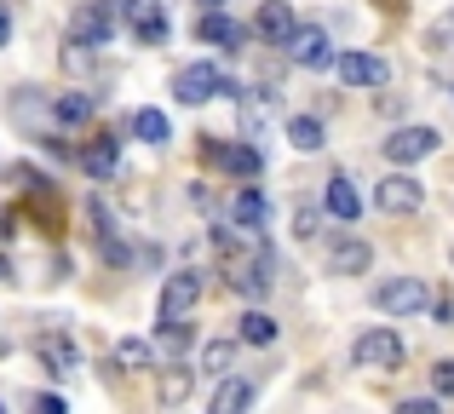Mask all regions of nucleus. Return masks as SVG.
Segmentation results:
<instances>
[{
  "instance_id": "obj_1",
  "label": "nucleus",
  "mask_w": 454,
  "mask_h": 414,
  "mask_svg": "<svg viewBox=\"0 0 454 414\" xmlns=\"http://www.w3.org/2000/svg\"><path fill=\"white\" fill-rule=\"evenodd\" d=\"M224 282H231L236 293H242L247 305H259V300H270V288H277V247L259 236L254 247H242V254H231L224 259Z\"/></svg>"
},
{
  "instance_id": "obj_2",
  "label": "nucleus",
  "mask_w": 454,
  "mask_h": 414,
  "mask_svg": "<svg viewBox=\"0 0 454 414\" xmlns=\"http://www.w3.org/2000/svg\"><path fill=\"white\" fill-rule=\"evenodd\" d=\"M242 92H247L242 81H231L219 64H207V58H196V64H184V69L173 75V98L190 104V110H201V104H213V98H231V104H236Z\"/></svg>"
},
{
  "instance_id": "obj_3",
  "label": "nucleus",
  "mask_w": 454,
  "mask_h": 414,
  "mask_svg": "<svg viewBox=\"0 0 454 414\" xmlns=\"http://www.w3.org/2000/svg\"><path fill=\"white\" fill-rule=\"evenodd\" d=\"M403 340H397V328H386V323H374V328H363V334L351 340V369H368V374H397L403 369Z\"/></svg>"
},
{
  "instance_id": "obj_4",
  "label": "nucleus",
  "mask_w": 454,
  "mask_h": 414,
  "mask_svg": "<svg viewBox=\"0 0 454 414\" xmlns=\"http://www.w3.org/2000/svg\"><path fill=\"white\" fill-rule=\"evenodd\" d=\"M282 58H288L294 69H310V75H322V69L340 64V46H333L328 23H300V29L288 35V46H282Z\"/></svg>"
},
{
  "instance_id": "obj_5",
  "label": "nucleus",
  "mask_w": 454,
  "mask_h": 414,
  "mask_svg": "<svg viewBox=\"0 0 454 414\" xmlns=\"http://www.w3.org/2000/svg\"><path fill=\"white\" fill-rule=\"evenodd\" d=\"M196 300H201V270L196 265L167 270L161 277V300H155V328L161 323H184V316L196 311Z\"/></svg>"
},
{
  "instance_id": "obj_6",
  "label": "nucleus",
  "mask_w": 454,
  "mask_h": 414,
  "mask_svg": "<svg viewBox=\"0 0 454 414\" xmlns=\"http://www.w3.org/2000/svg\"><path fill=\"white\" fill-rule=\"evenodd\" d=\"M115 12L104 6V0H87V6L69 18V52H104V46L115 41Z\"/></svg>"
},
{
  "instance_id": "obj_7",
  "label": "nucleus",
  "mask_w": 454,
  "mask_h": 414,
  "mask_svg": "<svg viewBox=\"0 0 454 414\" xmlns=\"http://www.w3.org/2000/svg\"><path fill=\"white\" fill-rule=\"evenodd\" d=\"M443 150V133L437 127H397L391 138H380V156L391 161V168H414V161H426V156H437Z\"/></svg>"
},
{
  "instance_id": "obj_8",
  "label": "nucleus",
  "mask_w": 454,
  "mask_h": 414,
  "mask_svg": "<svg viewBox=\"0 0 454 414\" xmlns=\"http://www.w3.org/2000/svg\"><path fill=\"white\" fill-rule=\"evenodd\" d=\"M374 265V242L356 230H333L328 247H322V270L328 277H363V270Z\"/></svg>"
},
{
  "instance_id": "obj_9",
  "label": "nucleus",
  "mask_w": 454,
  "mask_h": 414,
  "mask_svg": "<svg viewBox=\"0 0 454 414\" xmlns=\"http://www.w3.org/2000/svg\"><path fill=\"white\" fill-rule=\"evenodd\" d=\"M201 156L219 161V168L231 173V179H242V184H254L259 173H265V156H259V145H242V138H236V145H224L219 133H201Z\"/></svg>"
},
{
  "instance_id": "obj_10",
  "label": "nucleus",
  "mask_w": 454,
  "mask_h": 414,
  "mask_svg": "<svg viewBox=\"0 0 454 414\" xmlns=\"http://www.w3.org/2000/svg\"><path fill=\"white\" fill-rule=\"evenodd\" d=\"M426 305H432V288H426L420 277H386L374 288V311L380 316H420Z\"/></svg>"
},
{
  "instance_id": "obj_11",
  "label": "nucleus",
  "mask_w": 454,
  "mask_h": 414,
  "mask_svg": "<svg viewBox=\"0 0 454 414\" xmlns=\"http://www.w3.org/2000/svg\"><path fill=\"white\" fill-rule=\"evenodd\" d=\"M224 219H231L236 230H247V236H265L270 219H277V207H270V196L259 191V184H236L231 202H224Z\"/></svg>"
},
{
  "instance_id": "obj_12",
  "label": "nucleus",
  "mask_w": 454,
  "mask_h": 414,
  "mask_svg": "<svg viewBox=\"0 0 454 414\" xmlns=\"http://www.w3.org/2000/svg\"><path fill=\"white\" fill-rule=\"evenodd\" d=\"M374 207H380V213H420V207H426L420 173L397 168V173H386V179H374Z\"/></svg>"
},
{
  "instance_id": "obj_13",
  "label": "nucleus",
  "mask_w": 454,
  "mask_h": 414,
  "mask_svg": "<svg viewBox=\"0 0 454 414\" xmlns=\"http://www.w3.org/2000/svg\"><path fill=\"white\" fill-rule=\"evenodd\" d=\"M196 41H207V46H219V52H242L247 41H254V23H242V18H231V12H201L196 18Z\"/></svg>"
},
{
  "instance_id": "obj_14",
  "label": "nucleus",
  "mask_w": 454,
  "mask_h": 414,
  "mask_svg": "<svg viewBox=\"0 0 454 414\" xmlns=\"http://www.w3.org/2000/svg\"><path fill=\"white\" fill-rule=\"evenodd\" d=\"M333 75H340L345 87H356V92H374V87H386V81H391V64L380 52H340Z\"/></svg>"
},
{
  "instance_id": "obj_15",
  "label": "nucleus",
  "mask_w": 454,
  "mask_h": 414,
  "mask_svg": "<svg viewBox=\"0 0 454 414\" xmlns=\"http://www.w3.org/2000/svg\"><path fill=\"white\" fill-rule=\"evenodd\" d=\"M254 397H259V374H224V380H213L207 414H254Z\"/></svg>"
},
{
  "instance_id": "obj_16",
  "label": "nucleus",
  "mask_w": 454,
  "mask_h": 414,
  "mask_svg": "<svg viewBox=\"0 0 454 414\" xmlns=\"http://www.w3.org/2000/svg\"><path fill=\"white\" fill-rule=\"evenodd\" d=\"M75 161H81V173H87V179H115V173H121V138L115 133H98L92 138V145H81L75 150Z\"/></svg>"
},
{
  "instance_id": "obj_17",
  "label": "nucleus",
  "mask_w": 454,
  "mask_h": 414,
  "mask_svg": "<svg viewBox=\"0 0 454 414\" xmlns=\"http://www.w3.org/2000/svg\"><path fill=\"white\" fill-rule=\"evenodd\" d=\"M127 23H133V41L138 46H167V35H173L167 0H138V6L127 12Z\"/></svg>"
},
{
  "instance_id": "obj_18",
  "label": "nucleus",
  "mask_w": 454,
  "mask_h": 414,
  "mask_svg": "<svg viewBox=\"0 0 454 414\" xmlns=\"http://www.w3.org/2000/svg\"><path fill=\"white\" fill-rule=\"evenodd\" d=\"M300 29V18H294V0H265L254 18V41L265 46H288V35Z\"/></svg>"
},
{
  "instance_id": "obj_19",
  "label": "nucleus",
  "mask_w": 454,
  "mask_h": 414,
  "mask_svg": "<svg viewBox=\"0 0 454 414\" xmlns=\"http://www.w3.org/2000/svg\"><path fill=\"white\" fill-rule=\"evenodd\" d=\"M92 224H98V259L104 265H115V270H127L133 265V247L121 242V230H115V219H110V207L92 196Z\"/></svg>"
},
{
  "instance_id": "obj_20",
  "label": "nucleus",
  "mask_w": 454,
  "mask_h": 414,
  "mask_svg": "<svg viewBox=\"0 0 454 414\" xmlns=\"http://www.w3.org/2000/svg\"><path fill=\"white\" fill-rule=\"evenodd\" d=\"M322 213H328L333 224H356V219H363V196H356V184L345 179V173L322 184Z\"/></svg>"
},
{
  "instance_id": "obj_21",
  "label": "nucleus",
  "mask_w": 454,
  "mask_h": 414,
  "mask_svg": "<svg viewBox=\"0 0 454 414\" xmlns=\"http://www.w3.org/2000/svg\"><path fill=\"white\" fill-rule=\"evenodd\" d=\"M52 121L58 127H81V121H92V115H98V104H104V92H52Z\"/></svg>"
},
{
  "instance_id": "obj_22",
  "label": "nucleus",
  "mask_w": 454,
  "mask_h": 414,
  "mask_svg": "<svg viewBox=\"0 0 454 414\" xmlns=\"http://www.w3.org/2000/svg\"><path fill=\"white\" fill-rule=\"evenodd\" d=\"M277 334H282L277 316L259 311V305H247V311L236 316V340H242V346H259V351H265V346H277Z\"/></svg>"
},
{
  "instance_id": "obj_23",
  "label": "nucleus",
  "mask_w": 454,
  "mask_h": 414,
  "mask_svg": "<svg viewBox=\"0 0 454 414\" xmlns=\"http://www.w3.org/2000/svg\"><path fill=\"white\" fill-rule=\"evenodd\" d=\"M236 346H242V340H207V346H201V357H196V369L207 374V380L236 374Z\"/></svg>"
},
{
  "instance_id": "obj_24",
  "label": "nucleus",
  "mask_w": 454,
  "mask_h": 414,
  "mask_svg": "<svg viewBox=\"0 0 454 414\" xmlns=\"http://www.w3.org/2000/svg\"><path fill=\"white\" fill-rule=\"evenodd\" d=\"M288 145L300 150V156H317V150L328 145V127H322V115H288Z\"/></svg>"
},
{
  "instance_id": "obj_25",
  "label": "nucleus",
  "mask_w": 454,
  "mask_h": 414,
  "mask_svg": "<svg viewBox=\"0 0 454 414\" xmlns=\"http://www.w3.org/2000/svg\"><path fill=\"white\" fill-rule=\"evenodd\" d=\"M133 138H145V145H167V138H173V121H167L155 104H138V110H133Z\"/></svg>"
},
{
  "instance_id": "obj_26",
  "label": "nucleus",
  "mask_w": 454,
  "mask_h": 414,
  "mask_svg": "<svg viewBox=\"0 0 454 414\" xmlns=\"http://www.w3.org/2000/svg\"><path fill=\"white\" fill-rule=\"evenodd\" d=\"M41 363H46V369L58 374V380H64V374H75V369H81L75 346H69L64 334H46V340H41Z\"/></svg>"
},
{
  "instance_id": "obj_27",
  "label": "nucleus",
  "mask_w": 454,
  "mask_h": 414,
  "mask_svg": "<svg viewBox=\"0 0 454 414\" xmlns=\"http://www.w3.org/2000/svg\"><path fill=\"white\" fill-rule=\"evenodd\" d=\"M322 219H328L322 202H300V207H294V242H317V236H322Z\"/></svg>"
},
{
  "instance_id": "obj_28",
  "label": "nucleus",
  "mask_w": 454,
  "mask_h": 414,
  "mask_svg": "<svg viewBox=\"0 0 454 414\" xmlns=\"http://www.w3.org/2000/svg\"><path fill=\"white\" fill-rule=\"evenodd\" d=\"M190 386H196V374L173 363V369H167V380H161V403H184V397H190Z\"/></svg>"
},
{
  "instance_id": "obj_29",
  "label": "nucleus",
  "mask_w": 454,
  "mask_h": 414,
  "mask_svg": "<svg viewBox=\"0 0 454 414\" xmlns=\"http://www.w3.org/2000/svg\"><path fill=\"white\" fill-rule=\"evenodd\" d=\"M121 363H133V369L145 363V369H150V363H161V351H155V340H138V334H127V340H121Z\"/></svg>"
},
{
  "instance_id": "obj_30",
  "label": "nucleus",
  "mask_w": 454,
  "mask_h": 414,
  "mask_svg": "<svg viewBox=\"0 0 454 414\" xmlns=\"http://www.w3.org/2000/svg\"><path fill=\"white\" fill-rule=\"evenodd\" d=\"M432 392H437V397H454V357H443V363L432 369Z\"/></svg>"
},
{
  "instance_id": "obj_31",
  "label": "nucleus",
  "mask_w": 454,
  "mask_h": 414,
  "mask_svg": "<svg viewBox=\"0 0 454 414\" xmlns=\"http://www.w3.org/2000/svg\"><path fill=\"white\" fill-rule=\"evenodd\" d=\"M35 414H69V403L52 397V392H41V397H35Z\"/></svg>"
},
{
  "instance_id": "obj_32",
  "label": "nucleus",
  "mask_w": 454,
  "mask_h": 414,
  "mask_svg": "<svg viewBox=\"0 0 454 414\" xmlns=\"http://www.w3.org/2000/svg\"><path fill=\"white\" fill-rule=\"evenodd\" d=\"M397 414H437V397H409V403H397Z\"/></svg>"
},
{
  "instance_id": "obj_33",
  "label": "nucleus",
  "mask_w": 454,
  "mask_h": 414,
  "mask_svg": "<svg viewBox=\"0 0 454 414\" xmlns=\"http://www.w3.org/2000/svg\"><path fill=\"white\" fill-rule=\"evenodd\" d=\"M6 41H12V6L0 0V46H6Z\"/></svg>"
},
{
  "instance_id": "obj_34",
  "label": "nucleus",
  "mask_w": 454,
  "mask_h": 414,
  "mask_svg": "<svg viewBox=\"0 0 454 414\" xmlns=\"http://www.w3.org/2000/svg\"><path fill=\"white\" fill-rule=\"evenodd\" d=\"M104 6H110V12H115V18H127V12H133V6H138V0H104Z\"/></svg>"
},
{
  "instance_id": "obj_35",
  "label": "nucleus",
  "mask_w": 454,
  "mask_h": 414,
  "mask_svg": "<svg viewBox=\"0 0 454 414\" xmlns=\"http://www.w3.org/2000/svg\"><path fill=\"white\" fill-rule=\"evenodd\" d=\"M0 282H18V270H12V259H0Z\"/></svg>"
},
{
  "instance_id": "obj_36",
  "label": "nucleus",
  "mask_w": 454,
  "mask_h": 414,
  "mask_svg": "<svg viewBox=\"0 0 454 414\" xmlns=\"http://www.w3.org/2000/svg\"><path fill=\"white\" fill-rule=\"evenodd\" d=\"M196 6H201V12H219V6H224V0H196Z\"/></svg>"
},
{
  "instance_id": "obj_37",
  "label": "nucleus",
  "mask_w": 454,
  "mask_h": 414,
  "mask_svg": "<svg viewBox=\"0 0 454 414\" xmlns=\"http://www.w3.org/2000/svg\"><path fill=\"white\" fill-rule=\"evenodd\" d=\"M0 414H12V409H6V403H0Z\"/></svg>"
},
{
  "instance_id": "obj_38",
  "label": "nucleus",
  "mask_w": 454,
  "mask_h": 414,
  "mask_svg": "<svg viewBox=\"0 0 454 414\" xmlns=\"http://www.w3.org/2000/svg\"><path fill=\"white\" fill-rule=\"evenodd\" d=\"M449 265H454V247H449Z\"/></svg>"
}]
</instances>
